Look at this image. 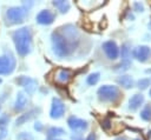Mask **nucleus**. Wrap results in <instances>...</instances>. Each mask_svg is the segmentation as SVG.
<instances>
[{
  "mask_svg": "<svg viewBox=\"0 0 151 140\" xmlns=\"http://www.w3.org/2000/svg\"><path fill=\"white\" fill-rule=\"evenodd\" d=\"M149 95H150V96H151V89H150V91H149Z\"/></svg>",
  "mask_w": 151,
  "mask_h": 140,
  "instance_id": "nucleus-31",
  "label": "nucleus"
},
{
  "mask_svg": "<svg viewBox=\"0 0 151 140\" xmlns=\"http://www.w3.org/2000/svg\"><path fill=\"white\" fill-rule=\"evenodd\" d=\"M133 8H134V11H137V12H143V11H144V5H143L142 2L136 1V2H133Z\"/></svg>",
  "mask_w": 151,
  "mask_h": 140,
  "instance_id": "nucleus-24",
  "label": "nucleus"
},
{
  "mask_svg": "<svg viewBox=\"0 0 151 140\" xmlns=\"http://www.w3.org/2000/svg\"><path fill=\"white\" fill-rule=\"evenodd\" d=\"M38 112H40V108H34V109H31L29 112H27V113H25V114H21V115L17 119V121H15L17 126H20V125L25 124L26 121L31 120L34 115H37V113H38Z\"/></svg>",
  "mask_w": 151,
  "mask_h": 140,
  "instance_id": "nucleus-14",
  "label": "nucleus"
},
{
  "mask_svg": "<svg viewBox=\"0 0 151 140\" xmlns=\"http://www.w3.org/2000/svg\"><path fill=\"white\" fill-rule=\"evenodd\" d=\"M119 54L122 55V61L123 62H131V48L129 44H124L122 46V49H119Z\"/></svg>",
  "mask_w": 151,
  "mask_h": 140,
  "instance_id": "nucleus-17",
  "label": "nucleus"
},
{
  "mask_svg": "<svg viewBox=\"0 0 151 140\" xmlns=\"http://www.w3.org/2000/svg\"><path fill=\"white\" fill-rule=\"evenodd\" d=\"M109 124H110V121H109V120H105V121L101 124V126H103L105 129H109V128H110V125H109Z\"/></svg>",
  "mask_w": 151,
  "mask_h": 140,
  "instance_id": "nucleus-27",
  "label": "nucleus"
},
{
  "mask_svg": "<svg viewBox=\"0 0 151 140\" xmlns=\"http://www.w3.org/2000/svg\"><path fill=\"white\" fill-rule=\"evenodd\" d=\"M101 47H103V51L105 52V54H106V56H107L109 59L116 60V59L119 56V47H118V45L116 44V41H113V40H107V41H105V42L101 45Z\"/></svg>",
  "mask_w": 151,
  "mask_h": 140,
  "instance_id": "nucleus-10",
  "label": "nucleus"
},
{
  "mask_svg": "<svg viewBox=\"0 0 151 140\" xmlns=\"http://www.w3.org/2000/svg\"><path fill=\"white\" fill-rule=\"evenodd\" d=\"M46 133H47L48 139H58L59 136L64 135L66 132H65V129H64V128H61V127H55V126H52V127L47 128Z\"/></svg>",
  "mask_w": 151,
  "mask_h": 140,
  "instance_id": "nucleus-16",
  "label": "nucleus"
},
{
  "mask_svg": "<svg viewBox=\"0 0 151 140\" xmlns=\"http://www.w3.org/2000/svg\"><path fill=\"white\" fill-rule=\"evenodd\" d=\"M117 82H118L122 87H124V88H126V89L132 88L133 85H134V81H133L132 76H130V75H120V76H118V78H117Z\"/></svg>",
  "mask_w": 151,
  "mask_h": 140,
  "instance_id": "nucleus-15",
  "label": "nucleus"
},
{
  "mask_svg": "<svg viewBox=\"0 0 151 140\" xmlns=\"http://www.w3.org/2000/svg\"><path fill=\"white\" fill-rule=\"evenodd\" d=\"M67 125L74 133H80V132H84L88 128V124L86 120L80 119L78 116H74V115H71L67 119Z\"/></svg>",
  "mask_w": 151,
  "mask_h": 140,
  "instance_id": "nucleus-8",
  "label": "nucleus"
},
{
  "mask_svg": "<svg viewBox=\"0 0 151 140\" xmlns=\"http://www.w3.org/2000/svg\"><path fill=\"white\" fill-rule=\"evenodd\" d=\"M12 40L17 53L20 56H26L31 53L33 47L32 32L29 27H21L12 32Z\"/></svg>",
  "mask_w": 151,
  "mask_h": 140,
  "instance_id": "nucleus-2",
  "label": "nucleus"
},
{
  "mask_svg": "<svg viewBox=\"0 0 151 140\" xmlns=\"http://www.w3.org/2000/svg\"><path fill=\"white\" fill-rule=\"evenodd\" d=\"M144 104V95L143 94H133L130 99H129V109L130 111H137L138 108H140V106H143Z\"/></svg>",
  "mask_w": 151,
  "mask_h": 140,
  "instance_id": "nucleus-13",
  "label": "nucleus"
},
{
  "mask_svg": "<svg viewBox=\"0 0 151 140\" xmlns=\"http://www.w3.org/2000/svg\"><path fill=\"white\" fill-rule=\"evenodd\" d=\"M140 118L144 121H151V105L150 104L143 107V109L140 111Z\"/></svg>",
  "mask_w": 151,
  "mask_h": 140,
  "instance_id": "nucleus-20",
  "label": "nucleus"
},
{
  "mask_svg": "<svg viewBox=\"0 0 151 140\" xmlns=\"http://www.w3.org/2000/svg\"><path fill=\"white\" fill-rule=\"evenodd\" d=\"M100 79V73L99 72H94V73H91L87 78H86V82L90 85V86H93L96 85Z\"/></svg>",
  "mask_w": 151,
  "mask_h": 140,
  "instance_id": "nucleus-21",
  "label": "nucleus"
},
{
  "mask_svg": "<svg viewBox=\"0 0 151 140\" xmlns=\"http://www.w3.org/2000/svg\"><path fill=\"white\" fill-rule=\"evenodd\" d=\"M28 14V9L24 6H12L9 8H7L6 14H5V19H6V24L8 26L12 25H18L25 21L26 16Z\"/></svg>",
  "mask_w": 151,
  "mask_h": 140,
  "instance_id": "nucleus-3",
  "label": "nucleus"
},
{
  "mask_svg": "<svg viewBox=\"0 0 151 140\" xmlns=\"http://www.w3.org/2000/svg\"><path fill=\"white\" fill-rule=\"evenodd\" d=\"M34 128H35L38 132H40V131H42V128H44V127H42L41 122H39V121H38V122H35V124H34Z\"/></svg>",
  "mask_w": 151,
  "mask_h": 140,
  "instance_id": "nucleus-25",
  "label": "nucleus"
},
{
  "mask_svg": "<svg viewBox=\"0 0 151 140\" xmlns=\"http://www.w3.org/2000/svg\"><path fill=\"white\" fill-rule=\"evenodd\" d=\"M15 82H17L19 86L24 87L25 92H26L27 94H29V95H32V94L37 91V87H38V81H37L35 79H33V78H31V76H26V75H20V76H18V78L15 79Z\"/></svg>",
  "mask_w": 151,
  "mask_h": 140,
  "instance_id": "nucleus-6",
  "label": "nucleus"
},
{
  "mask_svg": "<svg viewBox=\"0 0 151 140\" xmlns=\"http://www.w3.org/2000/svg\"><path fill=\"white\" fill-rule=\"evenodd\" d=\"M9 122V116L7 114H2L0 116V131L7 129V125Z\"/></svg>",
  "mask_w": 151,
  "mask_h": 140,
  "instance_id": "nucleus-22",
  "label": "nucleus"
},
{
  "mask_svg": "<svg viewBox=\"0 0 151 140\" xmlns=\"http://www.w3.org/2000/svg\"><path fill=\"white\" fill-rule=\"evenodd\" d=\"M6 134H7V129H5V131H0V140H2V139L6 136Z\"/></svg>",
  "mask_w": 151,
  "mask_h": 140,
  "instance_id": "nucleus-28",
  "label": "nucleus"
},
{
  "mask_svg": "<svg viewBox=\"0 0 151 140\" xmlns=\"http://www.w3.org/2000/svg\"><path fill=\"white\" fill-rule=\"evenodd\" d=\"M35 20L40 25H51L55 20V14L50 9H42L37 14Z\"/></svg>",
  "mask_w": 151,
  "mask_h": 140,
  "instance_id": "nucleus-11",
  "label": "nucleus"
},
{
  "mask_svg": "<svg viewBox=\"0 0 151 140\" xmlns=\"http://www.w3.org/2000/svg\"><path fill=\"white\" fill-rule=\"evenodd\" d=\"M57 79H58V81L61 82V84L67 82V81L71 79V71H70V69H65V68L60 69V71L58 72V74H57Z\"/></svg>",
  "mask_w": 151,
  "mask_h": 140,
  "instance_id": "nucleus-19",
  "label": "nucleus"
},
{
  "mask_svg": "<svg viewBox=\"0 0 151 140\" xmlns=\"http://www.w3.org/2000/svg\"><path fill=\"white\" fill-rule=\"evenodd\" d=\"M98 98L104 102H114L120 98V92L117 86L113 85H103L97 91Z\"/></svg>",
  "mask_w": 151,
  "mask_h": 140,
  "instance_id": "nucleus-4",
  "label": "nucleus"
},
{
  "mask_svg": "<svg viewBox=\"0 0 151 140\" xmlns=\"http://www.w3.org/2000/svg\"><path fill=\"white\" fill-rule=\"evenodd\" d=\"M51 41L53 53L58 58H68L80 45V33L74 25H64L52 33Z\"/></svg>",
  "mask_w": 151,
  "mask_h": 140,
  "instance_id": "nucleus-1",
  "label": "nucleus"
},
{
  "mask_svg": "<svg viewBox=\"0 0 151 140\" xmlns=\"http://www.w3.org/2000/svg\"><path fill=\"white\" fill-rule=\"evenodd\" d=\"M53 6L60 12V13H66L68 12L70 7H71V4L68 1H63V0H58V1H53L52 2Z\"/></svg>",
  "mask_w": 151,
  "mask_h": 140,
  "instance_id": "nucleus-18",
  "label": "nucleus"
},
{
  "mask_svg": "<svg viewBox=\"0 0 151 140\" xmlns=\"http://www.w3.org/2000/svg\"><path fill=\"white\" fill-rule=\"evenodd\" d=\"M137 140H139V139H137Z\"/></svg>",
  "mask_w": 151,
  "mask_h": 140,
  "instance_id": "nucleus-33",
  "label": "nucleus"
},
{
  "mask_svg": "<svg viewBox=\"0 0 151 140\" xmlns=\"http://www.w3.org/2000/svg\"><path fill=\"white\" fill-rule=\"evenodd\" d=\"M27 104H28V99H27L26 93L18 92L17 98H15V101H14V111H17V112L24 111L27 107Z\"/></svg>",
  "mask_w": 151,
  "mask_h": 140,
  "instance_id": "nucleus-12",
  "label": "nucleus"
},
{
  "mask_svg": "<svg viewBox=\"0 0 151 140\" xmlns=\"http://www.w3.org/2000/svg\"><path fill=\"white\" fill-rule=\"evenodd\" d=\"M116 140H126V139H125V138H122V136H120V138H117Z\"/></svg>",
  "mask_w": 151,
  "mask_h": 140,
  "instance_id": "nucleus-29",
  "label": "nucleus"
},
{
  "mask_svg": "<svg viewBox=\"0 0 151 140\" xmlns=\"http://www.w3.org/2000/svg\"><path fill=\"white\" fill-rule=\"evenodd\" d=\"M65 105L59 98H53L52 104H51V109H50V116L52 119H60L65 114Z\"/></svg>",
  "mask_w": 151,
  "mask_h": 140,
  "instance_id": "nucleus-7",
  "label": "nucleus"
},
{
  "mask_svg": "<svg viewBox=\"0 0 151 140\" xmlns=\"http://www.w3.org/2000/svg\"><path fill=\"white\" fill-rule=\"evenodd\" d=\"M1 81H2V80H1V79H0V84H1Z\"/></svg>",
  "mask_w": 151,
  "mask_h": 140,
  "instance_id": "nucleus-32",
  "label": "nucleus"
},
{
  "mask_svg": "<svg viewBox=\"0 0 151 140\" xmlns=\"http://www.w3.org/2000/svg\"><path fill=\"white\" fill-rule=\"evenodd\" d=\"M96 139H97L96 134H94V133H91V134H88V135L86 136V139H85V140H96Z\"/></svg>",
  "mask_w": 151,
  "mask_h": 140,
  "instance_id": "nucleus-26",
  "label": "nucleus"
},
{
  "mask_svg": "<svg viewBox=\"0 0 151 140\" xmlns=\"http://www.w3.org/2000/svg\"><path fill=\"white\" fill-rule=\"evenodd\" d=\"M132 55L134 59H137L140 62H146L149 61L150 56H151V48L146 45H140L137 46L136 48H133L132 51Z\"/></svg>",
  "mask_w": 151,
  "mask_h": 140,
  "instance_id": "nucleus-9",
  "label": "nucleus"
},
{
  "mask_svg": "<svg viewBox=\"0 0 151 140\" xmlns=\"http://www.w3.org/2000/svg\"><path fill=\"white\" fill-rule=\"evenodd\" d=\"M150 84H151V80L147 79V78H145V79H139V80L137 81V85H138V88H139V89H146V88L150 86Z\"/></svg>",
  "mask_w": 151,
  "mask_h": 140,
  "instance_id": "nucleus-23",
  "label": "nucleus"
},
{
  "mask_svg": "<svg viewBox=\"0 0 151 140\" xmlns=\"http://www.w3.org/2000/svg\"><path fill=\"white\" fill-rule=\"evenodd\" d=\"M145 72H146V73H151V68H147Z\"/></svg>",
  "mask_w": 151,
  "mask_h": 140,
  "instance_id": "nucleus-30",
  "label": "nucleus"
},
{
  "mask_svg": "<svg viewBox=\"0 0 151 140\" xmlns=\"http://www.w3.org/2000/svg\"><path fill=\"white\" fill-rule=\"evenodd\" d=\"M15 69V58L13 54H4L0 55V75L12 74Z\"/></svg>",
  "mask_w": 151,
  "mask_h": 140,
  "instance_id": "nucleus-5",
  "label": "nucleus"
}]
</instances>
